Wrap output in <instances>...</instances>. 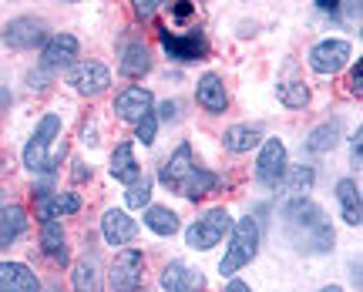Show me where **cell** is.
Returning a JSON list of instances; mask_svg holds the SVG:
<instances>
[{
	"label": "cell",
	"instance_id": "obj_41",
	"mask_svg": "<svg viewBox=\"0 0 363 292\" xmlns=\"http://www.w3.org/2000/svg\"><path fill=\"white\" fill-rule=\"evenodd\" d=\"M225 292H252L242 279H229V286H225Z\"/></svg>",
	"mask_w": 363,
	"mask_h": 292
},
{
	"label": "cell",
	"instance_id": "obj_33",
	"mask_svg": "<svg viewBox=\"0 0 363 292\" xmlns=\"http://www.w3.org/2000/svg\"><path fill=\"white\" fill-rule=\"evenodd\" d=\"M350 158H353V168L363 165V128H357V135L350 138Z\"/></svg>",
	"mask_w": 363,
	"mask_h": 292
},
{
	"label": "cell",
	"instance_id": "obj_12",
	"mask_svg": "<svg viewBox=\"0 0 363 292\" xmlns=\"http://www.w3.org/2000/svg\"><path fill=\"white\" fill-rule=\"evenodd\" d=\"M135 235H138V222H135L128 212H121V208H108V212L101 215V239L108 242L111 249L128 245Z\"/></svg>",
	"mask_w": 363,
	"mask_h": 292
},
{
	"label": "cell",
	"instance_id": "obj_8",
	"mask_svg": "<svg viewBox=\"0 0 363 292\" xmlns=\"http://www.w3.org/2000/svg\"><path fill=\"white\" fill-rule=\"evenodd\" d=\"M353 57V47L350 40H340V38H326V40H316L310 47V67L316 74H340L347 61Z\"/></svg>",
	"mask_w": 363,
	"mask_h": 292
},
{
	"label": "cell",
	"instance_id": "obj_16",
	"mask_svg": "<svg viewBox=\"0 0 363 292\" xmlns=\"http://www.w3.org/2000/svg\"><path fill=\"white\" fill-rule=\"evenodd\" d=\"M158 282H162V292H202L206 289V276L189 269L185 262H179V259L162 269V279Z\"/></svg>",
	"mask_w": 363,
	"mask_h": 292
},
{
	"label": "cell",
	"instance_id": "obj_6",
	"mask_svg": "<svg viewBox=\"0 0 363 292\" xmlns=\"http://www.w3.org/2000/svg\"><path fill=\"white\" fill-rule=\"evenodd\" d=\"M289 168V155L279 138H266L259 145V158H256V181L262 189H279Z\"/></svg>",
	"mask_w": 363,
	"mask_h": 292
},
{
	"label": "cell",
	"instance_id": "obj_36",
	"mask_svg": "<svg viewBox=\"0 0 363 292\" xmlns=\"http://www.w3.org/2000/svg\"><path fill=\"white\" fill-rule=\"evenodd\" d=\"M175 111H179V104H175V101H162V104H158V111H155V118L172 121V118H175Z\"/></svg>",
	"mask_w": 363,
	"mask_h": 292
},
{
	"label": "cell",
	"instance_id": "obj_17",
	"mask_svg": "<svg viewBox=\"0 0 363 292\" xmlns=\"http://www.w3.org/2000/svg\"><path fill=\"white\" fill-rule=\"evenodd\" d=\"M192 168H195V162H192V145H189V141H182L179 148L169 155V162L162 165L158 178H162V185H165V189L179 191V185L185 181V175H189Z\"/></svg>",
	"mask_w": 363,
	"mask_h": 292
},
{
	"label": "cell",
	"instance_id": "obj_4",
	"mask_svg": "<svg viewBox=\"0 0 363 292\" xmlns=\"http://www.w3.org/2000/svg\"><path fill=\"white\" fill-rule=\"evenodd\" d=\"M229 229H233V215L219 205V208L202 212V215L185 229V242H189V249H195V252H208V249H216V245L229 235Z\"/></svg>",
	"mask_w": 363,
	"mask_h": 292
},
{
	"label": "cell",
	"instance_id": "obj_15",
	"mask_svg": "<svg viewBox=\"0 0 363 292\" xmlns=\"http://www.w3.org/2000/svg\"><path fill=\"white\" fill-rule=\"evenodd\" d=\"M152 104H155V98H152L148 88H125L115 98V115L121 121H128V125H138L152 111Z\"/></svg>",
	"mask_w": 363,
	"mask_h": 292
},
{
	"label": "cell",
	"instance_id": "obj_45",
	"mask_svg": "<svg viewBox=\"0 0 363 292\" xmlns=\"http://www.w3.org/2000/svg\"><path fill=\"white\" fill-rule=\"evenodd\" d=\"M135 292H145V289H135Z\"/></svg>",
	"mask_w": 363,
	"mask_h": 292
},
{
	"label": "cell",
	"instance_id": "obj_29",
	"mask_svg": "<svg viewBox=\"0 0 363 292\" xmlns=\"http://www.w3.org/2000/svg\"><path fill=\"white\" fill-rule=\"evenodd\" d=\"M276 98L286 104V108H293V111H299V108H306L310 104V88L303 84V81H276Z\"/></svg>",
	"mask_w": 363,
	"mask_h": 292
},
{
	"label": "cell",
	"instance_id": "obj_11",
	"mask_svg": "<svg viewBox=\"0 0 363 292\" xmlns=\"http://www.w3.org/2000/svg\"><path fill=\"white\" fill-rule=\"evenodd\" d=\"M78 54H81V44L74 34H51L44 40V47H40V67L48 74L61 71V67H74Z\"/></svg>",
	"mask_w": 363,
	"mask_h": 292
},
{
	"label": "cell",
	"instance_id": "obj_26",
	"mask_svg": "<svg viewBox=\"0 0 363 292\" xmlns=\"http://www.w3.org/2000/svg\"><path fill=\"white\" fill-rule=\"evenodd\" d=\"M142 222L155 232V235H165V239H169V235H175V232H179V225H182L179 212H172L169 205H148Z\"/></svg>",
	"mask_w": 363,
	"mask_h": 292
},
{
	"label": "cell",
	"instance_id": "obj_24",
	"mask_svg": "<svg viewBox=\"0 0 363 292\" xmlns=\"http://www.w3.org/2000/svg\"><path fill=\"white\" fill-rule=\"evenodd\" d=\"M27 232V212L21 205H4L0 208V249H7Z\"/></svg>",
	"mask_w": 363,
	"mask_h": 292
},
{
	"label": "cell",
	"instance_id": "obj_42",
	"mask_svg": "<svg viewBox=\"0 0 363 292\" xmlns=\"http://www.w3.org/2000/svg\"><path fill=\"white\" fill-rule=\"evenodd\" d=\"M11 101H13V98H11V91H7V88H0V115H4V111L11 108Z\"/></svg>",
	"mask_w": 363,
	"mask_h": 292
},
{
	"label": "cell",
	"instance_id": "obj_3",
	"mask_svg": "<svg viewBox=\"0 0 363 292\" xmlns=\"http://www.w3.org/2000/svg\"><path fill=\"white\" fill-rule=\"evenodd\" d=\"M57 135H61V115L48 111V115L38 121L30 141L24 145V168L27 172H34V175H54V172H57L54 162L48 158V148H51V141L57 138Z\"/></svg>",
	"mask_w": 363,
	"mask_h": 292
},
{
	"label": "cell",
	"instance_id": "obj_32",
	"mask_svg": "<svg viewBox=\"0 0 363 292\" xmlns=\"http://www.w3.org/2000/svg\"><path fill=\"white\" fill-rule=\"evenodd\" d=\"M155 135H158V118L148 111V115L135 125V141H142V145H155Z\"/></svg>",
	"mask_w": 363,
	"mask_h": 292
},
{
	"label": "cell",
	"instance_id": "obj_7",
	"mask_svg": "<svg viewBox=\"0 0 363 292\" xmlns=\"http://www.w3.org/2000/svg\"><path fill=\"white\" fill-rule=\"evenodd\" d=\"M142 272H145L142 249H121L115 255V262H111L108 286L115 292H135V289H142Z\"/></svg>",
	"mask_w": 363,
	"mask_h": 292
},
{
	"label": "cell",
	"instance_id": "obj_34",
	"mask_svg": "<svg viewBox=\"0 0 363 292\" xmlns=\"http://www.w3.org/2000/svg\"><path fill=\"white\" fill-rule=\"evenodd\" d=\"M131 7H135V13H138L142 21H152V17L158 13V7H162V4H155V0H138V4H131Z\"/></svg>",
	"mask_w": 363,
	"mask_h": 292
},
{
	"label": "cell",
	"instance_id": "obj_5",
	"mask_svg": "<svg viewBox=\"0 0 363 292\" xmlns=\"http://www.w3.org/2000/svg\"><path fill=\"white\" fill-rule=\"evenodd\" d=\"M48 38H51V34H48V24H44L40 17H30V13L7 21V24H4V34H0V40H4L11 51H34V47H44Z\"/></svg>",
	"mask_w": 363,
	"mask_h": 292
},
{
	"label": "cell",
	"instance_id": "obj_40",
	"mask_svg": "<svg viewBox=\"0 0 363 292\" xmlns=\"http://www.w3.org/2000/svg\"><path fill=\"white\" fill-rule=\"evenodd\" d=\"M316 7H320V11H323V13H337L340 7H343V4H337V0H320Z\"/></svg>",
	"mask_w": 363,
	"mask_h": 292
},
{
	"label": "cell",
	"instance_id": "obj_43",
	"mask_svg": "<svg viewBox=\"0 0 363 292\" xmlns=\"http://www.w3.org/2000/svg\"><path fill=\"white\" fill-rule=\"evenodd\" d=\"M320 292H343V289H340V286H323Z\"/></svg>",
	"mask_w": 363,
	"mask_h": 292
},
{
	"label": "cell",
	"instance_id": "obj_27",
	"mask_svg": "<svg viewBox=\"0 0 363 292\" xmlns=\"http://www.w3.org/2000/svg\"><path fill=\"white\" fill-rule=\"evenodd\" d=\"M337 141H340V121L333 118V121L316 125L310 135H306V152L310 155H326V152L337 148Z\"/></svg>",
	"mask_w": 363,
	"mask_h": 292
},
{
	"label": "cell",
	"instance_id": "obj_18",
	"mask_svg": "<svg viewBox=\"0 0 363 292\" xmlns=\"http://www.w3.org/2000/svg\"><path fill=\"white\" fill-rule=\"evenodd\" d=\"M262 141H266V128L259 121H252V125H233L222 135L225 152H233V155H249L252 148H259Z\"/></svg>",
	"mask_w": 363,
	"mask_h": 292
},
{
	"label": "cell",
	"instance_id": "obj_14",
	"mask_svg": "<svg viewBox=\"0 0 363 292\" xmlns=\"http://www.w3.org/2000/svg\"><path fill=\"white\" fill-rule=\"evenodd\" d=\"M71 286L74 292H104V272H101V255L84 252L71 266Z\"/></svg>",
	"mask_w": 363,
	"mask_h": 292
},
{
	"label": "cell",
	"instance_id": "obj_9",
	"mask_svg": "<svg viewBox=\"0 0 363 292\" xmlns=\"http://www.w3.org/2000/svg\"><path fill=\"white\" fill-rule=\"evenodd\" d=\"M158 40H162V47L169 54V61H179V64H195L208 54V44H206V34H202V30H189V34L158 30Z\"/></svg>",
	"mask_w": 363,
	"mask_h": 292
},
{
	"label": "cell",
	"instance_id": "obj_21",
	"mask_svg": "<svg viewBox=\"0 0 363 292\" xmlns=\"http://www.w3.org/2000/svg\"><path fill=\"white\" fill-rule=\"evenodd\" d=\"M337 202H340V212H343V222L360 229L363 222V198H360V185L357 178H340L337 181Z\"/></svg>",
	"mask_w": 363,
	"mask_h": 292
},
{
	"label": "cell",
	"instance_id": "obj_19",
	"mask_svg": "<svg viewBox=\"0 0 363 292\" xmlns=\"http://www.w3.org/2000/svg\"><path fill=\"white\" fill-rule=\"evenodd\" d=\"M111 178L115 181H121V185H135L138 178H142V168H138V162H135V141L125 138L115 145V152H111Z\"/></svg>",
	"mask_w": 363,
	"mask_h": 292
},
{
	"label": "cell",
	"instance_id": "obj_30",
	"mask_svg": "<svg viewBox=\"0 0 363 292\" xmlns=\"http://www.w3.org/2000/svg\"><path fill=\"white\" fill-rule=\"evenodd\" d=\"M125 205H128V208H148V205H152V178L142 175L135 185H128Z\"/></svg>",
	"mask_w": 363,
	"mask_h": 292
},
{
	"label": "cell",
	"instance_id": "obj_37",
	"mask_svg": "<svg viewBox=\"0 0 363 292\" xmlns=\"http://www.w3.org/2000/svg\"><path fill=\"white\" fill-rule=\"evenodd\" d=\"M189 13H195V4H189V0H179V4H172V17H189Z\"/></svg>",
	"mask_w": 363,
	"mask_h": 292
},
{
	"label": "cell",
	"instance_id": "obj_38",
	"mask_svg": "<svg viewBox=\"0 0 363 292\" xmlns=\"http://www.w3.org/2000/svg\"><path fill=\"white\" fill-rule=\"evenodd\" d=\"M350 84H353V91H357V94H360V91H363V61H357V67H353Z\"/></svg>",
	"mask_w": 363,
	"mask_h": 292
},
{
	"label": "cell",
	"instance_id": "obj_13",
	"mask_svg": "<svg viewBox=\"0 0 363 292\" xmlns=\"http://www.w3.org/2000/svg\"><path fill=\"white\" fill-rule=\"evenodd\" d=\"M195 101H199V108L208 111V115H222V111L229 108V94H225V84H222V74L206 71V74L199 77V84H195Z\"/></svg>",
	"mask_w": 363,
	"mask_h": 292
},
{
	"label": "cell",
	"instance_id": "obj_22",
	"mask_svg": "<svg viewBox=\"0 0 363 292\" xmlns=\"http://www.w3.org/2000/svg\"><path fill=\"white\" fill-rule=\"evenodd\" d=\"M216 189H219V175H216V172H208V168H192V172L185 175V181L179 185V195L185 202H202V198L212 195Z\"/></svg>",
	"mask_w": 363,
	"mask_h": 292
},
{
	"label": "cell",
	"instance_id": "obj_44",
	"mask_svg": "<svg viewBox=\"0 0 363 292\" xmlns=\"http://www.w3.org/2000/svg\"><path fill=\"white\" fill-rule=\"evenodd\" d=\"M48 292H65V289L61 286H48Z\"/></svg>",
	"mask_w": 363,
	"mask_h": 292
},
{
	"label": "cell",
	"instance_id": "obj_28",
	"mask_svg": "<svg viewBox=\"0 0 363 292\" xmlns=\"http://www.w3.org/2000/svg\"><path fill=\"white\" fill-rule=\"evenodd\" d=\"M313 181H316V172L310 165H299V168H286V178L279 189H286L289 198H310Z\"/></svg>",
	"mask_w": 363,
	"mask_h": 292
},
{
	"label": "cell",
	"instance_id": "obj_35",
	"mask_svg": "<svg viewBox=\"0 0 363 292\" xmlns=\"http://www.w3.org/2000/svg\"><path fill=\"white\" fill-rule=\"evenodd\" d=\"M27 81H30V88L44 91V88H48V84H51V74H48L44 67H38V71H30V74H27Z\"/></svg>",
	"mask_w": 363,
	"mask_h": 292
},
{
	"label": "cell",
	"instance_id": "obj_2",
	"mask_svg": "<svg viewBox=\"0 0 363 292\" xmlns=\"http://www.w3.org/2000/svg\"><path fill=\"white\" fill-rule=\"evenodd\" d=\"M259 242H262V232H259V222L252 215H242L239 222H233V229H229V249H225V255H222V262H219L222 276H235L239 269H246L259 255Z\"/></svg>",
	"mask_w": 363,
	"mask_h": 292
},
{
	"label": "cell",
	"instance_id": "obj_25",
	"mask_svg": "<svg viewBox=\"0 0 363 292\" xmlns=\"http://www.w3.org/2000/svg\"><path fill=\"white\" fill-rule=\"evenodd\" d=\"M40 249H44V255L54 259V262H61V266L67 262V239H65V229H61L57 218L40 225Z\"/></svg>",
	"mask_w": 363,
	"mask_h": 292
},
{
	"label": "cell",
	"instance_id": "obj_39",
	"mask_svg": "<svg viewBox=\"0 0 363 292\" xmlns=\"http://www.w3.org/2000/svg\"><path fill=\"white\" fill-rule=\"evenodd\" d=\"M71 178H74V181H84V178H91V168L84 165V162H74V175Z\"/></svg>",
	"mask_w": 363,
	"mask_h": 292
},
{
	"label": "cell",
	"instance_id": "obj_23",
	"mask_svg": "<svg viewBox=\"0 0 363 292\" xmlns=\"http://www.w3.org/2000/svg\"><path fill=\"white\" fill-rule=\"evenodd\" d=\"M148 71H152V54H148V47H145L142 40L128 44V47L121 51V64H118V74L128 77V81H138V77H145Z\"/></svg>",
	"mask_w": 363,
	"mask_h": 292
},
{
	"label": "cell",
	"instance_id": "obj_20",
	"mask_svg": "<svg viewBox=\"0 0 363 292\" xmlns=\"http://www.w3.org/2000/svg\"><path fill=\"white\" fill-rule=\"evenodd\" d=\"M0 292H40V279L24 262H0Z\"/></svg>",
	"mask_w": 363,
	"mask_h": 292
},
{
	"label": "cell",
	"instance_id": "obj_10",
	"mask_svg": "<svg viewBox=\"0 0 363 292\" xmlns=\"http://www.w3.org/2000/svg\"><path fill=\"white\" fill-rule=\"evenodd\" d=\"M67 84L84 98H98V94L111 88V71L101 61H81L67 71Z\"/></svg>",
	"mask_w": 363,
	"mask_h": 292
},
{
	"label": "cell",
	"instance_id": "obj_31",
	"mask_svg": "<svg viewBox=\"0 0 363 292\" xmlns=\"http://www.w3.org/2000/svg\"><path fill=\"white\" fill-rule=\"evenodd\" d=\"M54 212L57 215H78L81 195H74V191H54Z\"/></svg>",
	"mask_w": 363,
	"mask_h": 292
},
{
	"label": "cell",
	"instance_id": "obj_1",
	"mask_svg": "<svg viewBox=\"0 0 363 292\" xmlns=\"http://www.w3.org/2000/svg\"><path fill=\"white\" fill-rule=\"evenodd\" d=\"M279 218H283V232L289 245L296 252H330L333 245V225L320 205L313 198H289V202L279 208Z\"/></svg>",
	"mask_w": 363,
	"mask_h": 292
}]
</instances>
